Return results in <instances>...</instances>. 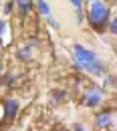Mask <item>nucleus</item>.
<instances>
[{"instance_id": "4", "label": "nucleus", "mask_w": 117, "mask_h": 131, "mask_svg": "<svg viewBox=\"0 0 117 131\" xmlns=\"http://www.w3.org/2000/svg\"><path fill=\"white\" fill-rule=\"evenodd\" d=\"M93 123H95L97 129H109L113 125V113L111 111H97Z\"/></svg>"}, {"instance_id": "7", "label": "nucleus", "mask_w": 117, "mask_h": 131, "mask_svg": "<svg viewBox=\"0 0 117 131\" xmlns=\"http://www.w3.org/2000/svg\"><path fill=\"white\" fill-rule=\"evenodd\" d=\"M36 2V10H38V14L42 18H49L50 14H52V10H50V4L47 2V0H34Z\"/></svg>"}, {"instance_id": "13", "label": "nucleus", "mask_w": 117, "mask_h": 131, "mask_svg": "<svg viewBox=\"0 0 117 131\" xmlns=\"http://www.w3.org/2000/svg\"><path fill=\"white\" fill-rule=\"evenodd\" d=\"M12 8H14V4H12V2H6V4H4V14H10Z\"/></svg>"}, {"instance_id": "10", "label": "nucleus", "mask_w": 117, "mask_h": 131, "mask_svg": "<svg viewBox=\"0 0 117 131\" xmlns=\"http://www.w3.org/2000/svg\"><path fill=\"white\" fill-rule=\"evenodd\" d=\"M47 22H49V24L52 26V28H55V30H59V28H61V24H59V20H57L55 16H49V18H47Z\"/></svg>"}, {"instance_id": "12", "label": "nucleus", "mask_w": 117, "mask_h": 131, "mask_svg": "<svg viewBox=\"0 0 117 131\" xmlns=\"http://www.w3.org/2000/svg\"><path fill=\"white\" fill-rule=\"evenodd\" d=\"M75 14H77V22H79V24H83V22H85V14H83V8H81V10H77Z\"/></svg>"}, {"instance_id": "1", "label": "nucleus", "mask_w": 117, "mask_h": 131, "mask_svg": "<svg viewBox=\"0 0 117 131\" xmlns=\"http://www.w3.org/2000/svg\"><path fill=\"white\" fill-rule=\"evenodd\" d=\"M73 57H75V63L79 69L87 71L89 75H95V77H103L107 73V67L101 61V57L95 50L87 49L85 45H73Z\"/></svg>"}, {"instance_id": "8", "label": "nucleus", "mask_w": 117, "mask_h": 131, "mask_svg": "<svg viewBox=\"0 0 117 131\" xmlns=\"http://www.w3.org/2000/svg\"><path fill=\"white\" fill-rule=\"evenodd\" d=\"M14 4L20 10V14H28L30 8H33V0H14Z\"/></svg>"}, {"instance_id": "3", "label": "nucleus", "mask_w": 117, "mask_h": 131, "mask_svg": "<svg viewBox=\"0 0 117 131\" xmlns=\"http://www.w3.org/2000/svg\"><path fill=\"white\" fill-rule=\"evenodd\" d=\"M103 99H105V95H103V89H99V87H93V89L85 91V95H83V99H81V103H83L85 107H99L101 103H103Z\"/></svg>"}, {"instance_id": "17", "label": "nucleus", "mask_w": 117, "mask_h": 131, "mask_svg": "<svg viewBox=\"0 0 117 131\" xmlns=\"http://www.w3.org/2000/svg\"><path fill=\"white\" fill-rule=\"evenodd\" d=\"M89 2H93V0H89Z\"/></svg>"}, {"instance_id": "5", "label": "nucleus", "mask_w": 117, "mask_h": 131, "mask_svg": "<svg viewBox=\"0 0 117 131\" xmlns=\"http://www.w3.org/2000/svg\"><path fill=\"white\" fill-rule=\"evenodd\" d=\"M18 111H20V103L16 99H4V117L8 121H12L18 115Z\"/></svg>"}, {"instance_id": "11", "label": "nucleus", "mask_w": 117, "mask_h": 131, "mask_svg": "<svg viewBox=\"0 0 117 131\" xmlns=\"http://www.w3.org/2000/svg\"><path fill=\"white\" fill-rule=\"evenodd\" d=\"M73 6H75V10H81L83 8V4H85V0H69Z\"/></svg>"}, {"instance_id": "14", "label": "nucleus", "mask_w": 117, "mask_h": 131, "mask_svg": "<svg viewBox=\"0 0 117 131\" xmlns=\"http://www.w3.org/2000/svg\"><path fill=\"white\" fill-rule=\"evenodd\" d=\"M4 30H6V20H4V18H0V36L4 34Z\"/></svg>"}, {"instance_id": "2", "label": "nucleus", "mask_w": 117, "mask_h": 131, "mask_svg": "<svg viewBox=\"0 0 117 131\" xmlns=\"http://www.w3.org/2000/svg\"><path fill=\"white\" fill-rule=\"evenodd\" d=\"M87 20L89 24L93 26V30L101 32L107 24H109V4L103 2V0H93L87 8Z\"/></svg>"}, {"instance_id": "9", "label": "nucleus", "mask_w": 117, "mask_h": 131, "mask_svg": "<svg viewBox=\"0 0 117 131\" xmlns=\"http://www.w3.org/2000/svg\"><path fill=\"white\" fill-rule=\"evenodd\" d=\"M107 28H109V32H111V34H115V36H117V16L109 20V24H107Z\"/></svg>"}, {"instance_id": "16", "label": "nucleus", "mask_w": 117, "mask_h": 131, "mask_svg": "<svg viewBox=\"0 0 117 131\" xmlns=\"http://www.w3.org/2000/svg\"><path fill=\"white\" fill-rule=\"evenodd\" d=\"M0 73H2V59H0Z\"/></svg>"}, {"instance_id": "6", "label": "nucleus", "mask_w": 117, "mask_h": 131, "mask_svg": "<svg viewBox=\"0 0 117 131\" xmlns=\"http://www.w3.org/2000/svg\"><path fill=\"white\" fill-rule=\"evenodd\" d=\"M34 45H36L34 40H28L26 45H22V47L18 49V52H16L18 59H20V61H28V59H30V54H33V50H34Z\"/></svg>"}, {"instance_id": "15", "label": "nucleus", "mask_w": 117, "mask_h": 131, "mask_svg": "<svg viewBox=\"0 0 117 131\" xmlns=\"http://www.w3.org/2000/svg\"><path fill=\"white\" fill-rule=\"evenodd\" d=\"M73 131H89V129H87L85 125H75V127H73Z\"/></svg>"}]
</instances>
